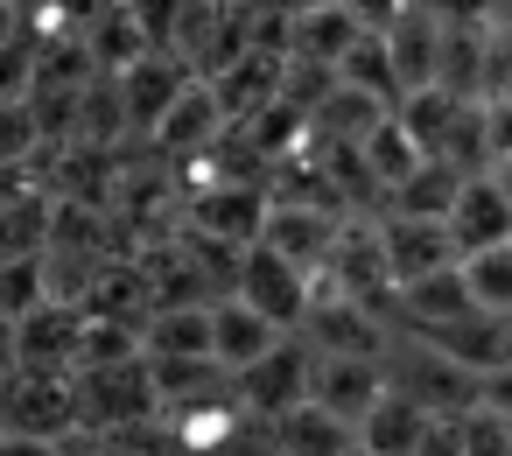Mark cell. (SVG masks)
<instances>
[{"mask_svg": "<svg viewBox=\"0 0 512 456\" xmlns=\"http://www.w3.org/2000/svg\"><path fill=\"white\" fill-rule=\"evenodd\" d=\"M344 8L358 15V29H372V36H386L407 8H414V0H344Z\"/></svg>", "mask_w": 512, "mask_h": 456, "instance_id": "cell-29", "label": "cell"}, {"mask_svg": "<svg viewBox=\"0 0 512 456\" xmlns=\"http://www.w3.org/2000/svg\"><path fill=\"white\" fill-rule=\"evenodd\" d=\"M43 120H36V106L29 99H15V106H0V162H36L43 155Z\"/></svg>", "mask_w": 512, "mask_h": 456, "instance_id": "cell-26", "label": "cell"}, {"mask_svg": "<svg viewBox=\"0 0 512 456\" xmlns=\"http://www.w3.org/2000/svg\"><path fill=\"white\" fill-rule=\"evenodd\" d=\"M15 36H29V22L8 8V0H0V43H15Z\"/></svg>", "mask_w": 512, "mask_h": 456, "instance_id": "cell-35", "label": "cell"}, {"mask_svg": "<svg viewBox=\"0 0 512 456\" xmlns=\"http://www.w3.org/2000/svg\"><path fill=\"white\" fill-rule=\"evenodd\" d=\"M309 400L316 407H330L337 421H365L379 400H386V365L379 358H344V351H316V365H309Z\"/></svg>", "mask_w": 512, "mask_h": 456, "instance_id": "cell-9", "label": "cell"}, {"mask_svg": "<svg viewBox=\"0 0 512 456\" xmlns=\"http://www.w3.org/2000/svg\"><path fill=\"white\" fill-rule=\"evenodd\" d=\"M428 428H435V414H428L421 400H407V393L386 386V400L358 421V449H365V456H414Z\"/></svg>", "mask_w": 512, "mask_h": 456, "instance_id": "cell-16", "label": "cell"}, {"mask_svg": "<svg viewBox=\"0 0 512 456\" xmlns=\"http://www.w3.org/2000/svg\"><path fill=\"white\" fill-rule=\"evenodd\" d=\"M57 456H120V449H113V435H99V428H71V435L57 442Z\"/></svg>", "mask_w": 512, "mask_h": 456, "instance_id": "cell-32", "label": "cell"}, {"mask_svg": "<svg viewBox=\"0 0 512 456\" xmlns=\"http://www.w3.org/2000/svg\"><path fill=\"white\" fill-rule=\"evenodd\" d=\"M491 29H498V36H512V0H491Z\"/></svg>", "mask_w": 512, "mask_h": 456, "instance_id": "cell-36", "label": "cell"}, {"mask_svg": "<svg viewBox=\"0 0 512 456\" xmlns=\"http://www.w3.org/2000/svg\"><path fill=\"white\" fill-rule=\"evenodd\" d=\"M141 358H211V302H176L155 309L141 330ZM218 365V358H211Z\"/></svg>", "mask_w": 512, "mask_h": 456, "instance_id": "cell-18", "label": "cell"}, {"mask_svg": "<svg viewBox=\"0 0 512 456\" xmlns=\"http://www.w3.org/2000/svg\"><path fill=\"white\" fill-rule=\"evenodd\" d=\"M85 302H64L50 295L43 309H29L15 330H22V372H78L85 358Z\"/></svg>", "mask_w": 512, "mask_h": 456, "instance_id": "cell-8", "label": "cell"}, {"mask_svg": "<svg viewBox=\"0 0 512 456\" xmlns=\"http://www.w3.org/2000/svg\"><path fill=\"white\" fill-rule=\"evenodd\" d=\"M505 323H512V316H505Z\"/></svg>", "mask_w": 512, "mask_h": 456, "instance_id": "cell-39", "label": "cell"}, {"mask_svg": "<svg viewBox=\"0 0 512 456\" xmlns=\"http://www.w3.org/2000/svg\"><path fill=\"white\" fill-rule=\"evenodd\" d=\"M50 302V253H8L0 260V316H29Z\"/></svg>", "mask_w": 512, "mask_h": 456, "instance_id": "cell-24", "label": "cell"}, {"mask_svg": "<svg viewBox=\"0 0 512 456\" xmlns=\"http://www.w3.org/2000/svg\"><path fill=\"white\" fill-rule=\"evenodd\" d=\"M414 456H463V414H435V428L421 435Z\"/></svg>", "mask_w": 512, "mask_h": 456, "instance_id": "cell-30", "label": "cell"}, {"mask_svg": "<svg viewBox=\"0 0 512 456\" xmlns=\"http://www.w3.org/2000/svg\"><path fill=\"white\" fill-rule=\"evenodd\" d=\"M337 239H344V211H323V204H274V197H267L260 246H274V253H281L288 267H302L309 281H323V274H330Z\"/></svg>", "mask_w": 512, "mask_h": 456, "instance_id": "cell-5", "label": "cell"}, {"mask_svg": "<svg viewBox=\"0 0 512 456\" xmlns=\"http://www.w3.org/2000/svg\"><path fill=\"white\" fill-rule=\"evenodd\" d=\"M449 239H456V260H470V253H491V246H512V204H505V190H498V176L491 169H477L463 190H456V204H449Z\"/></svg>", "mask_w": 512, "mask_h": 456, "instance_id": "cell-11", "label": "cell"}, {"mask_svg": "<svg viewBox=\"0 0 512 456\" xmlns=\"http://www.w3.org/2000/svg\"><path fill=\"white\" fill-rule=\"evenodd\" d=\"M8 8H15V15H22V22H29V29H36V15H43V8H50V0H8Z\"/></svg>", "mask_w": 512, "mask_h": 456, "instance_id": "cell-37", "label": "cell"}, {"mask_svg": "<svg viewBox=\"0 0 512 456\" xmlns=\"http://www.w3.org/2000/svg\"><path fill=\"white\" fill-rule=\"evenodd\" d=\"M491 176H498V190H505V204H512V162H498Z\"/></svg>", "mask_w": 512, "mask_h": 456, "instance_id": "cell-38", "label": "cell"}, {"mask_svg": "<svg viewBox=\"0 0 512 456\" xmlns=\"http://www.w3.org/2000/svg\"><path fill=\"white\" fill-rule=\"evenodd\" d=\"M358 155H365V169H372V183H379V190H393L400 176H414V169L428 162V155L414 148V134H407L393 113H386L372 134H365V148H358Z\"/></svg>", "mask_w": 512, "mask_h": 456, "instance_id": "cell-23", "label": "cell"}, {"mask_svg": "<svg viewBox=\"0 0 512 456\" xmlns=\"http://www.w3.org/2000/svg\"><path fill=\"white\" fill-rule=\"evenodd\" d=\"M78 428V379L71 372H15L0 386V435L64 442Z\"/></svg>", "mask_w": 512, "mask_h": 456, "instance_id": "cell-4", "label": "cell"}, {"mask_svg": "<svg viewBox=\"0 0 512 456\" xmlns=\"http://www.w3.org/2000/svg\"><path fill=\"white\" fill-rule=\"evenodd\" d=\"M470 183V169H456V162H421L414 176H400L393 190H386V211L393 218H449V204H456V190Z\"/></svg>", "mask_w": 512, "mask_h": 456, "instance_id": "cell-20", "label": "cell"}, {"mask_svg": "<svg viewBox=\"0 0 512 456\" xmlns=\"http://www.w3.org/2000/svg\"><path fill=\"white\" fill-rule=\"evenodd\" d=\"M407 337H414V330H407ZM421 344H435V351H442L449 365H463L470 379H491L498 365H512V323H505V316H484V309H470V316L428 330Z\"/></svg>", "mask_w": 512, "mask_h": 456, "instance_id": "cell-13", "label": "cell"}, {"mask_svg": "<svg viewBox=\"0 0 512 456\" xmlns=\"http://www.w3.org/2000/svg\"><path fill=\"white\" fill-rule=\"evenodd\" d=\"M225 106H218V92L204 85V78H190V92L162 113V127L148 134V148H155V162H169V169H190V162H204L218 141H225Z\"/></svg>", "mask_w": 512, "mask_h": 456, "instance_id": "cell-7", "label": "cell"}, {"mask_svg": "<svg viewBox=\"0 0 512 456\" xmlns=\"http://www.w3.org/2000/svg\"><path fill=\"white\" fill-rule=\"evenodd\" d=\"M281 337H288V330H274V323H267L260 309H246L239 295H218V302H211V358H218L225 379L246 372V365H260Z\"/></svg>", "mask_w": 512, "mask_h": 456, "instance_id": "cell-14", "label": "cell"}, {"mask_svg": "<svg viewBox=\"0 0 512 456\" xmlns=\"http://www.w3.org/2000/svg\"><path fill=\"white\" fill-rule=\"evenodd\" d=\"M379 239H386V274H393V288H414V281L456 267V239H449L442 218H393V211H379Z\"/></svg>", "mask_w": 512, "mask_h": 456, "instance_id": "cell-10", "label": "cell"}, {"mask_svg": "<svg viewBox=\"0 0 512 456\" xmlns=\"http://www.w3.org/2000/svg\"><path fill=\"white\" fill-rule=\"evenodd\" d=\"M358 456H365V449H358Z\"/></svg>", "mask_w": 512, "mask_h": 456, "instance_id": "cell-40", "label": "cell"}, {"mask_svg": "<svg viewBox=\"0 0 512 456\" xmlns=\"http://www.w3.org/2000/svg\"><path fill=\"white\" fill-rule=\"evenodd\" d=\"M484 162H491V169L512 162V92L484 99Z\"/></svg>", "mask_w": 512, "mask_h": 456, "instance_id": "cell-27", "label": "cell"}, {"mask_svg": "<svg viewBox=\"0 0 512 456\" xmlns=\"http://www.w3.org/2000/svg\"><path fill=\"white\" fill-rule=\"evenodd\" d=\"M386 50H393V64H400V85L421 92V85H435V64H442V22L414 0V8L386 29Z\"/></svg>", "mask_w": 512, "mask_h": 456, "instance_id": "cell-19", "label": "cell"}, {"mask_svg": "<svg viewBox=\"0 0 512 456\" xmlns=\"http://www.w3.org/2000/svg\"><path fill=\"white\" fill-rule=\"evenodd\" d=\"M379 365H386V386L407 393V400H421L428 414H477V386H484V379H470L463 365H449L435 344L393 330V344H386Z\"/></svg>", "mask_w": 512, "mask_h": 456, "instance_id": "cell-1", "label": "cell"}, {"mask_svg": "<svg viewBox=\"0 0 512 456\" xmlns=\"http://www.w3.org/2000/svg\"><path fill=\"white\" fill-rule=\"evenodd\" d=\"M274 456H358V428L337 421L330 407L302 400L295 414L274 421Z\"/></svg>", "mask_w": 512, "mask_h": 456, "instance_id": "cell-17", "label": "cell"}, {"mask_svg": "<svg viewBox=\"0 0 512 456\" xmlns=\"http://www.w3.org/2000/svg\"><path fill=\"white\" fill-rule=\"evenodd\" d=\"M337 85H351V92H365V99H379V106H393L400 113V99H407V85H400V64H393V50H386V36H358L351 50H344V64H337Z\"/></svg>", "mask_w": 512, "mask_h": 456, "instance_id": "cell-21", "label": "cell"}, {"mask_svg": "<svg viewBox=\"0 0 512 456\" xmlns=\"http://www.w3.org/2000/svg\"><path fill=\"white\" fill-rule=\"evenodd\" d=\"M232 295H239L246 309H260V316H267L274 330H288V337H295V330L309 323L316 281H309L302 267H288V260L274 253V246H260V239H253V246H246V253L232 260Z\"/></svg>", "mask_w": 512, "mask_h": 456, "instance_id": "cell-2", "label": "cell"}, {"mask_svg": "<svg viewBox=\"0 0 512 456\" xmlns=\"http://www.w3.org/2000/svg\"><path fill=\"white\" fill-rule=\"evenodd\" d=\"M309 365H316V351L302 344V337H281L260 365H246V372H232L225 386H232V400H239V414H253L260 428H274L281 414H295L302 400H309Z\"/></svg>", "mask_w": 512, "mask_h": 456, "instance_id": "cell-3", "label": "cell"}, {"mask_svg": "<svg viewBox=\"0 0 512 456\" xmlns=\"http://www.w3.org/2000/svg\"><path fill=\"white\" fill-rule=\"evenodd\" d=\"M463 267V288L484 316H512V246H491V253H470L456 260Z\"/></svg>", "mask_w": 512, "mask_h": 456, "instance_id": "cell-25", "label": "cell"}, {"mask_svg": "<svg viewBox=\"0 0 512 456\" xmlns=\"http://www.w3.org/2000/svg\"><path fill=\"white\" fill-rule=\"evenodd\" d=\"M393 106H379V99H365V92H351V85H337L323 106H316V120H309V134L316 141H330V148H365V134L386 120Z\"/></svg>", "mask_w": 512, "mask_h": 456, "instance_id": "cell-22", "label": "cell"}, {"mask_svg": "<svg viewBox=\"0 0 512 456\" xmlns=\"http://www.w3.org/2000/svg\"><path fill=\"white\" fill-rule=\"evenodd\" d=\"M267 225V190L260 183H197L183 190V232H204L218 246H253Z\"/></svg>", "mask_w": 512, "mask_h": 456, "instance_id": "cell-6", "label": "cell"}, {"mask_svg": "<svg viewBox=\"0 0 512 456\" xmlns=\"http://www.w3.org/2000/svg\"><path fill=\"white\" fill-rule=\"evenodd\" d=\"M442 29H491V0H421Z\"/></svg>", "mask_w": 512, "mask_h": 456, "instance_id": "cell-28", "label": "cell"}, {"mask_svg": "<svg viewBox=\"0 0 512 456\" xmlns=\"http://www.w3.org/2000/svg\"><path fill=\"white\" fill-rule=\"evenodd\" d=\"M358 36H365V29H358V15L344 8V0H337V8H302V15H288V57H295V64L337 71Z\"/></svg>", "mask_w": 512, "mask_h": 456, "instance_id": "cell-15", "label": "cell"}, {"mask_svg": "<svg viewBox=\"0 0 512 456\" xmlns=\"http://www.w3.org/2000/svg\"><path fill=\"white\" fill-rule=\"evenodd\" d=\"M15 372H22V330H15V316H0V386Z\"/></svg>", "mask_w": 512, "mask_h": 456, "instance_id": "cell-33", "label": "cell"}, {"mask_svg": "<svg viewBox=\"0 0 512 456\" xmlns=\"http://www.w3.org/2000/svg\"><path fill=\"white\" fill-rule=\"evenodd\" d=\"M190 78H197V71H190V64H183L176 50H148V57L134 64V71H120V92H127V120H134V134H141V141H148V134L162 127V113H169V106H176V99L190 92Z\"/></svg>", "mask_w": 512, "mask_h": 456, "instance_id": "cell-12", "label": "cell"}, {"mask_svg": "<svg viewBox=\"0 0 512 456\" xmlns=\"http://www.w3.org/2000/svg\"><path fill=\"white\" fill-rule=\"evenodd\" d=\"M477 407H484V414H498V421H512V365H498V372L477 386Z\"/></svg>", "mask_w": 512, "mask_h": 456, "instance_id": "cell-31", "label": "cell"}, {"mask_svg": "<svg viewBox=\"0 0 512 456\" xmlns=\"http://www.w3.org/2000/svg\"><path fill=\"white\" fill-rule=\"evenodd\" d=\"M0 456H57V442H43V435H0Z\"/></svg>", "mask_w": 512, "mask_h": 456, "instance_id": "cell-34", "label": "cell"}]
</instances>
